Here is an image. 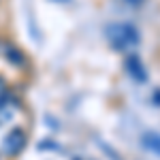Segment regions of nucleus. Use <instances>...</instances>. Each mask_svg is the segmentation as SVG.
Returning a JSON list of instances; mask_svg holds the SVG:
<instances>
[{"mask_svg": "<svg viewBox=\"0 0 160 160\" xmlns=\"http://www.w3.org/2000/svg\"><path fill=\"white\" fill-rule=\"evenodd\" d=\"M56 2H66V0H56Z\"/></svg>", "mask_w": 160, "mask_h": 160, "instance_id": "nucleus-8", "label": "nucleus"}, {"mask_svg": "<svg viewBox=\"0 0 160 160\" xmlns=\"http://www.w3.org/2000/svg\"><path fill=\"white\" fill-rule=\"evenodd\" d=\"M2 88H4V83H2V79H0V90H2Z\"/></svg>", "mask_w": 160, "mask_h": 160, "instance_id": "nucleus-7", "label": "nucleus"}, {"mask_svg": "<svg viewBox=\"0 0 160 160\" xmlns=\"http://www.w3.org/2000/svg\"><path fill=\"white\" fill-rule=\"evenodd\" d=\"M126 4H130V7H141L143 4V0H124Z\"/></svg>", "mask_w": 160, "mask_h": 160, "instance_id": "nucleus-6", "label": "nucleus"}, {"mask_svg": "<svg viewBox=\"0 0 160 160\" xmlns=\"http://www.w3.org/2000/svg\"><path fill=\"white\" fill-rule=\"evenodd\" d=\"M141 143H143V148L149 149L152 154L160 156V135L158 132H145V135L141 137Z\"/></svg>", "mask_w": 160, "mask_h": 160, "instance_id": "nucleus-5", "label": "nucleus"}, {"mask_svg": "<svg viewBox=\"0 0 160 160\" xmlns=\"http://www.w3.org/2000/svg\"><path fill=\"white\" fill-rule=\"evenodd\" d=\"M4 58L11 62L13 66H24L26 64V56L24 51L19 49V47H15V45H11V43H4Z\"/></svg>", "mask_w": 160, "mask_h": 160, "instance_id": "nucleus-4", "label": "nucleus"}, {"mask_svg": "<svg viewBox=\"0 0 160 160\" xmlns=\"http://www.w3.org/2000/svg\"><path fill=\"white\" fill-rule=\"evenodd\" d=\"M26 143H28V132H26L24 128H11L4 139H2V143H0V149H2V154L4 156H9V158H15V156H19L22 152H24Z\"/></svg>", "mask_w": 160, "mask_h": 160, "instance_id": "nucleus-2", "label": "nucleus"}, {"mask_svg": "<svg viewBox=\"0 0 160 160\" xmlns=\"http://www.w3.org/2000/svg\"><path fill=\"white\" fill-rule=\"evenodd\" d=\"M105 37L109 41V45L115 51H130L135 49L137 45L141 43V34H139V28L135 24H128V22H118V24H109L105 28Z\"/></svg>", "mask_w": 160, "mask_h": 160, "instance_id": "nucleus-1", "label": "nucleus"}, {"mask_svg": "<svg viewBox=\"0 0 160 160\" xmlns=\"http://www.w3.org/2000/svg\"><path fill=\"white\" fill-rule=\"evenodd\" d=\"M124 68H126V73L132 77V81H137V83H145V81H148V71H145V66H143L141 58H139L137 53H132V51L126 56V60H124Z\"/></svg>", "mask_w": 160, "mask_h": 160, "instance_id": "nucleus-3", "label": "nucleus"}]
</instances>
